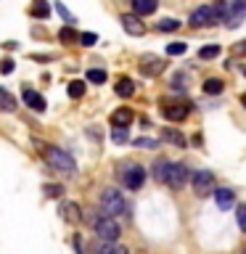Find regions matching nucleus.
Masks as SVG:
<instances>
[{
  "label": "nucleus",
  "instance_id": "nucleus-1",
  "mask_svg": "<svg viewBox=\"0 0 246 254\" xmlns=\"http://www.w3.org/2000/svg\"><path fill=\"white\" fill-rule=\"evenodd\" d=\"M40 156L48 162V167L61 175H74L77 172V162L71 159V154H66L59 146H51V143H40Z\"/></svg>",
  "mask_w": 246,
  "mask_h": 254
},
{
  "label": "nucleus",
  "instance_id": "nucleus-2",
  "mask_svg": "<svg viewBox=\"0 0 246 254\" xmlns=\"http://www.w3.org/2000/svg\"><path fill=\"white\" fill-rule=\"evenodd\" d=\"M127 212V201L122 196V190L117 188H106L101 193V214H109V217H119V214Z\"/></svg>",
  "mask_w": 246,
  "mask_h": 254
},
{
  "label": "nucleus",
  "instance_id": "nucleus-3",
  "mask_svg": "<svg viewBox=\"0 0 246 254\" xmlns=\"http://www.w3.org/2000/svg\"><path fill=\"white\" fill-rule=\"evenodd\" d=\"M93 230L95 236L101 238V241H117L119 236H122V228H119L117 217H109V214H98V217H93Z\"/></svg>",
  "mask_w": 246,
  "mask_h": 254
},
{
  "label": "nucleus",
  "instance_id": "nucleus-4",
  "mask_svg": "<svg viewBox=\"0 0 246 254\" xmlns=\"http://www.w3.org/2000/svg\"><path fill=\"white\" fill-rule=\"evenodd\" d=\"M190 183H193V190L198 196H209V193H214V175L209 172V170H196L193 175H190Z\"/></svg>",
  "mask_w": 246,
  "mask_h": 254
},
{
  "label": "nucleus",
  "instance_id": "nucleus-5",
  "mask_svg": "<svg viewBox=\"0 0 246 254\" xmlns=\"http://www.w3.org/2000/svg\"><path fill=\"white\" fill-rule=\"evenodd\" d=\"M122 183L130 190H140L143 183H146V170H143L140 164H127L124 172H122Z\"/></svg>",
  "mask_w": 246,
  "mask_h": 254
},
{
  "label": "nucleus",
  "instance_id": "nucleus-6",
  "mask_svg": "<svg viewBox=\"0 0 246 254\" xmlns=\"http://www.w3.org/2000/svg\"><path fill=\"white\" fill-rule=\"evenodd\" d=\"M190 27H214V24H220L217 21V13H214V5H201V8H196L193 13H190Z\"/></svg>",
  "mask_w": 246,
  "mask_h": 254
},
{
  "label": "nucleus",
  "instance_id": "nucleus-7",
  "mask_svg": "<svg viewBox=\"0 0 246 254\" xmlns=\"http://www.w3.org/2000/svg\"><path fill=\"white\" fill-rule=\"evenodd\" d=\"M188 180H190L188 167H185V164H172V162H170V175H167V183H164V186H170V188H175V190H180Z\"/></svg>",
  "mask_w": 246,
  "mask_h": 254
},
{
  "label": "nucleus",
  "instance_id": "nucleus-8",
  "mask_svg": "<svg viewBox=\"0 0 246 254\" xmlns=\"http://www.w3.org/2000/svg\"><path fill=\"white\" fill-rule=\"evenodd\" d=\"M244 16H246V0H230L228 16H225V24H228V27L236 29L238 24L244 21Z\"/></svg>",
  "mask_w": 246,
  "mask_h": 254
},
{
  "label": "nucleus",
  "instance_id": "nucleus-9",
  "mask_svg": "<svg viewBox=\"0 0 246 254\" xmlns=\"http://www.w3.org/2000/svg\"><path fill=\"white\" fill-rule=\"evenodd\" d=\"M119 21H122V29L127 32V35H132V37L146 35V24L140 21V16H138V13H124Z\"/></svg>",
  "mask_w": 246,
  "mask_h": 254
},
{
  "label": "nucleus",
  "instance_id": "nucleus-10",
  "mask_svg": "<svg viewBox=\"0 0 246 254\" xmlns=\"http://www.w3.org/2000/svg\"><path fill=\"white\" fill-rule=\"evenodd\" d=\"M59 214H61L63 222H69V225H77V222L82 220V209H79L77 201H61Z\"/></svg>",
  "mask_w": 246,
  "mask_h": 254
},
{
  "label": "nucleus",
  "instance_id": "nucleus-11",
  "mask_svg": "<svg viewBox=\"0 0 246 254\" xmlns=\"http://www.w3.org/2000/svg\"><path fill=\"white\" fill-rule=\"evenodd\" d=\"M140 71L146 77H159L164 71V61L159 59V56H151L148 53V56H143V59H140Z\"/></svg>",
  "mask_w": 246,
  "mask_h": 254
},
{
  "label": "nucleus",
  "instance_id": "nucleus-12",
  "mask_svg": "<svg viewBox=\"0 0 246 254\" xmlns=\"http://www.w3.org/2000/svg\"><path fill=\"white\" fill-rule=\"evenodd\" d=\"M190 114V103H167L164 106V117L170 122H183Z\"/></svg>",
  "mask_w": 246,
  "mask_h": 254
},
{
  "label": "nucleus",
  "instance_id": "nucleus-13",
  "mask_svg": "<svg viewBox=\"0 0 246 254\" xmlns=\"http://www.w3.org/2000/svg\"><path fill=\"white\" fill-rule=\"evenodd\" d=\"M212 196H214V204H217L222 212L230 209V206L236 204V196H233V190H230V188H214Z\"/></svg>",
  "mask_w": 246,
  "mask_h": 254
},
{
  "label": "nucleus",
  "instance_id": "nucleus-14",
  "mask_svg": "<svg viewBox=\"0 0 246 254\" xmlns=\"http://www.w3.org/2000/svg\"><path fill=\"white\" fill-rule=\"evenodd\" d=\"M21 98H24V103H27L32 111H45V98H43L40 93H35L32 87H24Z\"/></svg>",
  "mask_w": 246,
  "mask_h": 254
},
{
  "label": "nucleus",
  "instance_id": "nucleus-15",
  "mask_svg": "<svg viewBox=\"0 0 246 254\" xmlns=\"http://www.w3.org/2000/svg\"><path fill=\"white\" fill-rule=\"evenodd\" d=\"M132 119H135V114L127 106H122V109H117L114 114H111V127H130Z\"/></svg>",
  "mask_w": 246,
  "mask_h": 254
},
{
  "label": "nucleus",
  "instance_id": "nucleus-16",
  "mask_svg": "<svg viewBox=\"0 0 246 254\" xmlns=\"http://www.w3.org/2000/svg\"><path fill=\"white\" fill-rule=\"evenodd\" d=\"M159 8V0H132V13L138 16H151Z\"/></svg>",
  "mask_w": 246,
  "mask_h": 254
},
{
  "label": "nucleus",
  "instance_id": "nucleus-17",
  "mask_svg": "<svg viewBox=\"0 0 246 254\" xmlns=\"http://www.w3.org/2000/svg\"><path fill=\"white\" fill-rule=\"evenodd\" d=\"M95 254H130V252L117 241H101L98 246H95Z\"/></svg>",
  "mask_w": 246,
  "mask_h": 254
},
{
  "label": "nucleus",
  "instance_id": "nucleus-18",
  "mask_svg": "<svg viewBox=\"0 0 246 254\" xmlns=\"http://www.w3.org/2000/svg\"><path fill=\"white\" fill-rule=\"evenodd\" d=\"M114 90H117L119 98H130V95L135 93V82H132V79H127V77H122V79L114 85Z\"/></svg>",
  "mask_w": 246,
  "mask_h": 254
},
{
  "label": "nucleus",
  "instance_id": "nucleus-19",
  "mask_svg": "<svg viewBox=\"0 0 246 254\" xmlns=\"http://www.w3.org/2000/svg\"><path fill=\"white\" fill-rule=\"evenodd\" d=\"M167 175H170V162H167V159H156V162H154V178H156V183H167Z\"/></svg>",
  "mask_w": 246,
  "mask_h": 254
},
{
  "label": "nucleus",
  "instance_id": "nucleus-20",
  "mask_svg": "<svg viewBox=\"0 0 246 254\" xmlns=\"http://www.w3.org/2000/svg\"><path fill=\"white\" fill-rule=\"evenodd\" d=\"M29 16H35V19H48V16H51V5H48L45 0H35L29 8Z\"/></svg>",
  "mask_w": 246,
  "mask_h": 254
},
{
  "label": "nucleus",
  "instance_id": "nucleus-21",
  "mask_svg": "<svg viewBox=\"0 0 246 254\" xmlns=\"http://www.w3.org/2000/svg\"><path fill=\"white\" fill-rule=\"evenodd\" d=\"M0 111H5V114L16 111V98L5 90V87H0Z\"/></svg>",
  "mask_w": 246,
  "mask_h": 254
},
{
  "label": "nucleus",
  "instance_id": "nucleus-22",
  "mask_svg": "<svg viewBox=\"0 0 246 254\" xmlns=\"http://www.w3.org/2000/svg\"><path fill=\"white\" fill-rule=\"evenodd\" d=\"M222 90H225V82L222 79H217V77H209L204 82V93H209V95H220Z\"/></svg>",
  "mask_w": 246,
  "mask_h": 254
},
{
  "label": "nucleus",
  "instance_id": "nucleus-23",
  "mask_svg": "<svg viewBox=\"0 0 246 254\" xmlns=\"http://www.w3.org/2000/svg\"><path fill=\"white\" fill-rule=\"evenodd\" d=\"M59 40H61V43H66V45H71V43H77V40H79V35L74 32L71 24H66V27L59 29Z\"/></svg>",
  "mask_w": 246,
  "mask_h": 254
},
{
  "label": "nucleus",
  "instance_id": "nucleus-24",
  "mask_svg": "<svg viewBox=\"0 0 246 254\" xmlns=\"http://www.w3.org/2000/svg\"><path fill=\"white\" fill-rule=\"evenodd\" d=\"M162 138H164V140H170V143H175V146H180V148L185 146V138H183L178 130H172V127H167V130L162 132Z\"/></svg>",
  "mask_w": 246,
  "mask_h": 254
},
{
  "label": "nucleus",
  "instance_id": "nucleus-25",
  "mask_svg": "<svg viewBox=\"0 0 246 254\" xmlns=\"http://www.w3.org/2000/svg\"><path fill=\"white\" fill-rule=\"evenodd\" d=\"M217 56H220V45H204L201 51H198V59H201V61L217 59Z\"/></svg>",
  "mask_w": 246,
  "mask_h": 254
},
{
  "label": "nucleus",
  "instance_id": "nucleus-26",
  "mask_svg": "<svg viewBox=\"0 0 246 254\" xmlns=\"http://www.w3.org/2000/svg\"><path fill=\"white\" fill-rule=\"evenodd\" d=\"M69 98H82L85 95V82H79V79H74V82H69Z\"/></svg>",
  "mask_w": 246,
  "mask_h": 254
},
{
  "label": "nucleus",
  "instance_id": "nucleus-27",
  "mask_svg": "<svg viewBox=\"0 0 246 254\" xmlns=\"http://www.w3.org/2000/svg\"><path fill=\"white\" fill-rule=\"evenodd\" d=\"M87 82L103 85V82H106V71H103V69H90V71H87Z\"/></svg>",
  "mask_w": 246,
  "mask_h": 254
},
{
  "label": "nucleus",
  "instance_id": "nucleus-28",
  "mask_svg": "<svg viewBox=\"0 0 246 254\" xmlns=\"http://www.w3.org/2000/svg\"><path fill=\"white\" fill-rule=\"evenodd\" d=\"M156 29L159 32H175V29H180V21L178 19H162L156 24Z\"/></svg>",
  "mask_w": 246,
  "mask_h": 254
},
{
  "label": "nucleus",
  "instance_id": "nucleus-29",
  "mask_svg": "<svg viewBox=\"0 0 246 254\" xmlns=\"http://www.w3.org/2000/svg\"><path fill=\"white\" fill-rule=\"evenodd\" d=\"M127 138H130V135H127V127H114V130H111V140L114 143H127Z\"/></svg>",
  "mask_w": 246,
  "mask_h": 254
},
{
  "label": "nucleus",
  "instance_id": "nucleus-30",
  "mask_svg": "<svg viewBox=\"0 0 246 254\" xmlns=\"http://www.w3.org/2000/svg\"><path fill=\"white\" fill-rule=\"evenodd\" d=\"M185 51H188L185 43H170V45H167V56H183Z\"/></svg>",
  "mask_w": 246,
  "mask_h": 254
},
{
  "label": "nucleus",
  "instance_id": "nucleus-31",
  "mask_svg": "<svg viewBox=\"0 0 246 254\" xmlns=\"http://www.w3.org/2000/svg\"><path fill=\"white\" fill-rule=\"evenodd\" d=\"M95 43H98V35H95V32H82V35H79V45L90 48V45H95Z\"/></svg>",
  "mask_w": 246,
  "mask_h": 254
},
{
  "label": "nucleus",
  "instance_id": "nucleus-32",
  "mask_svg": "<svg viewBox=\"0 0 246 254\" xmlns=\"http://www.w3.org/2000/svg\"><path fill=\"white\" fill-rule=\"evenodd\" d=\"M236 222H238V228L246 230V204H238L236 206Z\"/></svg>",
  "mask_w": 246,
  "mask_h": 254
},
{
  "label": "nucleus",
  "instance_id": "nucleus-33",
  "mask_svg": "<svg viewBox=\"0 0 246 254\" xmlns=\"http://www.w3.org/2000/svg\"><path fill=\"white\" fill-rule=\"evenodd\" d=\"M56 11H59V16H61V19L66 21V24H74V16L69 13V8L63 5V3H56Z\"/></svg>",
  "mask_w": 246,
  "mask_h": 254
},
{
  "label": "nucleus",
  "instance_id": "nucleus-34",
  "mask_svg": "<svg viewBox=\"0 0 246 254\" xmlns=\"http://www.w3.org/2000/svg\"><path fill=\"white\" fill-rule=\"evenodd\" d=\"M43 190H45V196H51V198H59V196L63 193V188H61V186H56V183H48Z\"/></svg>",
  "mask_w": 246,
  "mask_h": 254
},
{
  "label": "nucleus",
  "instance_id": "nucleus-35",
  "mask_svg": "<svg viewBox=\"0 0 246 254\" xmlns=\"http://www.w3.org/2000/svg\"><path fill=\"white\" fill-rule=\"evenodd\" d=\"M135 146H138V148H159V143L156 140H151V138H135Z\"/></svg>",
  "mask_w": 246,
  "mask_h": 254
},
{
  "label": "nucleus",
  "instance_id": "nucleus-36",
  "mask_svg": "<svg viewBox=\"0 0 246 254\" xmlns=\"http://www.w3.org/2000/svg\"><path fill=\"white\" fill-rule=\"evenodd\" d=\"M13 71V61H3V74H11Z\"/></svg>",
  "mask_w": 246,
  "mask_h": 254
},
{
  "label": "nucleus",
  "instance_id": "nucleus-37",
  "mask_svg": "<svg viewBox=\"0 0 246 254\" xmlns=\"http://www.w3.org/2000/svg\"><path fill=\"white\" fill-rule=\"evenodd\" d=\"M241 103H244V109H246V93L241 95Z\"/></svg>",
  "mask_w": 246,
  "mask_h": 254
},
{
  "label": "nucleus",
  "instance_id": "nucleus-38",
  "mask_svg": "<svg viewBox=\"0 0 246 254\" xmlns=\"http://www.w3.org/2000/svg\"><path fill=\"white\" fill-rule=\"evenodd\" d=\"M244 74H246V69H244Z\"/></svg>",
  "mask_w": 246,
  "mask_h": 254
},
{
  "label": "nucleus",
  "instance_id": "nucleus-39",
  "mask_svg": "<svg viewBox=\"0 0 246 254\" xmlns=\"http://www.w3.org/2000/svg\"><path fill=\"white\" fill-rule=\"evenodd\" d=\"M244 254H246V249H244Z\"/></svg>",
  "mask_w": 246,
  "mask_h": 254
}]
</instances>
